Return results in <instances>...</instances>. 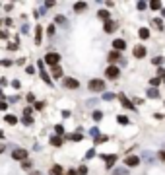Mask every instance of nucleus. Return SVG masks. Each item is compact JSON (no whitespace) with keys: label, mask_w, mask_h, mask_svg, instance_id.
<instances>
[{"label":"nucleus","mask_w":165,"mask_h":175,"mask_svg":"<svg viewBox=\"0 0 165 175\" xmlns=\"http://www.w3.org/2000/svg\"><path fill=\"white\" fill-rule=\"evenodd\" d=\"M113 175H128V171H126V169H115Z\"/></svg>","instance_id":"nucleus-26"},{"label":"nucleus","mask_w":165,"mask_h":175,"mask_svg":"<svg viewBox=\"0 0 165 175\" xmlns=\"http://www.w3.org/2000/svg\"><path fill=\"white\" fill-rule=\"evenodd\" d=\"M159 158H161V160L165 161V152H159Z\"/></svg>","instance_id":"nucleus-45"},{"label":"nucleus","mask_w":165,"mask_h":175,"mask_svg":"<svg viewBox=\"0 0 165 175\" xmlns=\"http://www.w3.org/2000/svg\"><path fill=\"white\" fill-rule=\"evenodd\" d=\"M163 16H165V10H163Z\"/></svg>","instance_id":"nucleus-50"},{"label":"nucleus","mask_w":165,"mask_h":175,"mask_svg":"<svg viewBox=\"0 0 165 175\" xmlns=\"http://www.w3.org/2000/svg\"><path fill=\"white\" fill-rule=\"evenodd\" d=\"M58 60H60L58 53H47V57H45V62H49L51 66H58Z\"/></svg>","instance_id":"nucleus-1"},{"label":"nucleus","mask_w":165,"mask_h":175,"mask_svg":"<svg viewBox=\"0 0 165 175\" xmlns=\"http://www.w3.org/2000/svg\"><path fill=\"white\" fill-rule=\"evenodd\" d=\"M52 76L60 78V76H62V68H60V66H52Z\"/></svg>","instance_id":"nucleus-18"},{"label":"nucleus","mask_w":165,"mask_h":175,"mask_svg":"<svg viewBox=\"0 0 165 175\" xmlns=\"http://www.w3.org/2000/svg\"><path fill=\"white\" fill-rule=\"evenodd\" d=\"M138 35H140V39H148V37H150V31H148V29H140V33H138Z\"/></svg>","instance_id":"nucleus-22"},{"label":"nucleus","mask_w":165,"mask_h":175,"mask_svg":"<svg viewBox=\"0 0 165 175\" xmlns=\"http://www.w3.org/2000/svg\"><path fill=\"white\" fill-rule=\"evenodd\" d=\"M4 150H6V146H4V144H0V154H2Z\"/></svg>","instance_id":"nucleus-46"},{"label":"nucleus","mask_w":165,"mask_h":175,"mask_svg":"<svg viewBox=\"0 0 165 175\" xmlns=\"http://www.w3.org/2000/svg\"><path fill=\"white\" fill-rule=\"evenodd\" d=\"M152 62H154L155 66H158V64H161V62H163V57H155V58H154V60H152Z\"/></svg>","instance_id":"nucleus-29"},{"label":"nucleus","mask_w":165,"mask_h":175,"mask_svg":"<svg viewBox=\"0 0 165 175\" xmlns=\"http://www.w3.org/2000/svg\"><path fill=\"white\" fill-rule=\"evenodd\" d=\"M0 138H4V132L2 130H0Z\"/></svg>","instance_id":"nucleus-48"},{"label":"nucleus","mask_w":165,"mask_h":175,"mask_svg":"<svg viewBox=\"0 0 165 175\" xmlns=\"http://www.w3.org/2000/svg\"><path fill=\"white\" fill-rule=\"evenodd\" d=\"M37 66H39V70H41V78H43V80L47 82V84H52V82H51V78L47 76V72H45V68H43V60H37Z\"/></svg>","instance_id":"nucleus-7"},{"label":"nucleus","mask_w":165,"mask_h":175,"mask_svg":"<svg viewBox=\"0 0 165 175\" xmlns=\"http://www.w3.org/2000/svg\"><path fill=\"white\" fill-rule=\"evenodd\" d=\"M0 101H2V90H0Z\"/></svg>","instance_id":"nucleus-49"},{"label":"nucleus","mask_w":165,"mask_h":175,"mask_svg":"<svg viewBox=\"0 0 165 175\" xmlns=\"http://www.w3.org/2000/svg\"><path fill=\"white\" fill-rule=\"evenodd\" d=\"M78 173H80V175H86V173H88V167H86V165H82V167L78 169Z\"/></svg>","instance_id":"nucleus-33"},{"label":"nucleus","mask_w":165,"mask_h":175,"mask_svg":"<svg viewBox=\"0 0 165 175\" xmlns=\"http://www.w3.org/2000/svg\"><path fill=\"white\" fill-rule=\"evenodd\" d=\"M124 164L128 165V167H136V165L140 164V158H138V156H128V158L124 160Z\"/></svg>","instance_id":"nucleus-5"},{"label":"nucleus","mask_w":165,"mask_h":175,"mask_svg":"<svg viewBox=\"0 0 165 175\" xmlns=\"http://www.w3.org/2000/svg\"><path fill=\"white\" fill-rule=\"evenodd\" d=\"M66 175H78V171H74V169H70V171L66 173Z\"/></svg>","instance_id":"nucleus-44"},{"label":"nucleus","mask_w":165,"mask_h":175,"mask_svg":"<svg viewBox=\"0 0 165 175\" xmlns=\"http://www.w3.org/2000/svg\"><path fill=\"white\" fill-rule=\"evenodd\" d=\"M23 124H33V119L27 117V115H23Z\"/></svg>","instance_id":"nucleus-28"},{"label":"nucleus","mask_w":165,"mask_h":175,"mask_svg":"<svg viewBox=\"0 0 165 175\" xmlns=\"http://www.w3.org/2000/svg\"><path fill=\"white\" fill-rule=\"evenodd\" d=\"M12 158H14V160H22V161H26V158H27V152H26V150H14Z\"/></svg>","instance_id":"nucleus-6"},{"label":"nucleus","mask_w":165,"mask_h":175,"mask_svg":"<svg viewBox=\"0 0 165 175\" xmlns=\"http://www.w3.org/2000/svg\"><path fill=\"white\" fill-rule=\"evenodd\" d=\"M86 8H88L86 2H76V4H74V10H76V12H82V10H86Z\"/></svg>","instance_id":"nucleus-16"},{"label":"nucleus","mask_w":165,"mask_h":175,"mask_svg":"<svg viewBox=\"0 0 165 175\" xmlns=\"http://www.w3.org/2000/svg\"><path fill=\"white\" fill-rule=\"evenodd\" d=\"M115 27H117V23H115V22H111V20H109V22H105V31L107 33H113Z\"/></svg>","instance_id":"nucleus-13"},{"label":"nucleus","mask_w":165,"mask_h":175,"mask_svg":"<svg viewBox=\"0 0 165 175\" xmlns=\"http://www.w3.org/2000/svg\"><path fill=\"white\" fill-rule=\"evenodd\" d=\"M118 99H121V103H122V107H126V109H136V107H134V103H132V101H130V99H126V97H124V95H122V94H121V95H118Z\"/></svg>","instance_id":"nucleus-8"},{"label":"nucleus","mask_w":165,"mask_h":175,"mask_svg":"<svg viewBox=\"0 0 165 175\" xmlns=\"http://www.w3.org/2000/svg\"><path fill=\"white\" fill-rule=\"evenodd\" d=\"M23 115L29 117V115H31V107H26V109H23Z\"/></svg>","instance_id":"nucleus-42"},{"label":"nucleus","mask_w":165,"mask_h":175,"mask_svg":"<svg viewBox=\"0 0 165 175\" xmlns=\"http://www.w3.org/2000/svg\"><path fill=\"white\" fill-rule=\"evenodd\" d=\"M113 47H115V51H122V49L126 47L124 39H115V41H113Z\"/></svg>","instance_id":"nucleus-10"},{"label":"nucleus","mask_w":165,"mask_h":175,"mask_svg":"<svg viewBox=\"0 0 165 175\" xmlns=\"http://www.w3.org/2000/svg\"><path fill=\"white\" fill-rule=\"evenodd\" d=\"M155 86H159V78H152V88H155Z\"/></svg>","instance_id":"nucleus-34"},{"label":"nucleus","mask_w":165,"mask_h":175,"mask_svg":"<svg viewBox=\"0 0 165 175\" xmlns=\"http://www.w3.org/2000/svg\"><path fill=\"white\" fill-rule=\"evenodd\" d=\"M99 18H101V20H105V22H109V12H107V10H99Z\"/></svg>","instance_id":"nucleus-21"},{"label":"nucleus","mask_w":165,"mask_h":175,"mask_svg":"<svg viewBox=\"0 0 165 175\" xmlns=\"http://www.w3.org/2000/svg\"><path fill=\"white\" fill-rule=\"evenodd\" d=\"M105 140H107V136H97L95 142H97V144H101V142H105Z\"/></svg>","instance_id":"nucleus-36"},{"label":"nucleus","mask_w":165,"mask_h":175,"mask_svg":"<svg viewBox=\"0 0 165 175\" xmlns=\"http://www.w3.org/2000/svg\"><path fill=\"white\" fill-rule=\"evenodd\" d=\"M89 134H92V136H101V134H99V130H97V128H92V130H89Z\"/></svg>","instance_id":"nucleus-37"},{"label":"nucleus","mask_w":165,"mask_h":175,"mask_svg":"<svg viewBox=\"0 0 165 175\" xmlns=\"http://www.w3.org/2000/svg\"><path fill=\"white\" fill-rule=\"evenodd\" d=\"M62 173H64V169L60 165H52L51 167V175H62Z\"/></svg>","instance_id":"nucleus-14"},{"label":"nucleus","mask_w":165,"mask_h":175,"mask_svg":"<svg viewBox=\"0 0 165 175\" xmlns=\"http://www.w3.org/2000/svg\"><path fill=\"white\" fill-rule=\"evenodd\" d=\"M150 8H152V10H159V8H161V2H152Z\"/></svg>","instance_id":"nucleus-27"},{"label":"nucleus","mask_w":165,"mask_h":175,"mask_svg":"<svg viewBox=\"0 0 165 175\" xmlns=\"http://www.w3.org/2000/svg\"><path fill=\"white\" fill-rule=\"evenodd\" d=\"M93 156H95V150H89V152L86 154V158H93Z\"/></svg>","instance_id":"nucleus-39"},{"label":"nucleus","mask_w":165,"mask_h":175,"mask_svg":"<svg viewBox=\"0 0 165 175\" xmlns=\"http://www.w3.org/2000/svg\"><path fill=\"white\" fill-rule=\"evenodd\" d=\"M113 97H115L113 94H105V95H103V99H107V101H111V99H113Z\"/></svg>","instance_id":"nucleus-38"},{"label":"nucleus","mask_w":165,"mask_h":175,"mask_svg":"<svg viewBox=\"0 0 165 175\" xmlns=\"http://www.w3.org/2000/svg\"><path fill=\"white\" fill-rule=\"evenodd\" d=\"M152 23H154V26L158 27V29H163V23H161V20H158V18H155V20H154V22H152Z\"/></svg>","instance_id":"nucleus-25"},{"label":"nucleus","mask_w":165,"mask_h":175,"mask_svg":"<svg viewBox=\"0 0 165 175\" xmlns=\"http://www.w3.org/2000/svg\"><path fill=\"white\" fill-rule=\"evenodd\" d=\"M66 138H68V140H74V142H80V140L84 138V136H82L80 132H74V134H68Z\"/></svg>","instance_id":"nucleus-15"},{"label":"nucleus","mask_w":165,"mask_h":175,"mask_svg":"<svg viewBox=\"0 0 165 175\" xmlns=\"http://www.w3.org/2000/svg\"><path fill=\"white\" fill-rule=\"evenodd\" d=\"M117 121H118L121 124H128V123H130L128 117H124V115H118V117H117Z\"/></svg>","instance_id":"nucleus-24"},{"label":"nucleus","mask_w":165,"mask_h":175,"mask_svg":"<svg viewBox=\"0 0 165 175\" xmlns=\"http://www.w3.org/2000/svg\"><path fill=\"white\" fill-rule=\"evenodd\" d=\"M64 86H66V88H70V90H76V88L80 86V82L74 80V78H66V80H64Z\"/></svg>","instance_id":"nucleus-9"},{"label":"nucleus","mask_w":165,"mask_h":175,"mask_svg":"<svg viewBox=\"0 0 165 175\" xmlns=\"http://www.w3.org/2000/svg\"><path fill=\"white\" fill-rule=\"evenodd\" d=\"M51 144H52V146H60V144H62V138L55 134V136H52V138H51Z\"/></svg>","instance_id":"nucleus-20"},{"label":"nucleus","mask_w":165,"mask_h":175,"mask_svg":"<svg viewBox=\"0 0 165 175\" xmlns=\"http://www.w3.org/2000/svg\"><path fill=\"white\" fill-rule=\"evenodd\" d=\"M43 107H45V103H43V101H37V103H35V109H39V111H41Z\"/></svg>","instance_id":"nucleus-35"},{"label":"nucleus","mask_w":165,"mask_h":175,"mask_svg":"<svg viewBox=\"0 0 165 175\" xmlns=\"http://www.w3.org/2000/svg\"><path fill=\"white\" fill-rule=\"evenodd\" d=\"M55 130H56V134H62V132H64L62 124H56V127H55Z\"/></svg>","instance_id":"nucleus-30"},{"label":"nucleus","mask_w":165,"mask_h":175,"mask_svg":"<svg viewBox=\"0 0 165 175\" xmlns=\"http://www.w3.org/2000/svg\"><path fill=\"white\" fill-rule=\"evenodd\" d=\"M101 117H103L101 111H95V113H93V119H95V121H101Z\"/></svg>","instance_id":"nucleus-31"},{"label":"nucleus","mask_w":165,"mask_h":175,"mask_svg":"<svg viewBox=\"0 0 165 175\" xmlns=\"http://www.w3.org/2000/svg\"><path fill=\"white\" fill-rule=\"evenodd\" d=\"M6 35H8L6 31H0V39H6Z\"/></svg>","instance_id":"nucleus-43"},{"label":"nucleus","mask_w":165,"mask_h":175,"mask_svg":"<svg viewBox=\"0 0 165 175\" xmlns=\"http://www.w3.org/2000/svg\"><path fill=\"white\" fill-rule=\"evenodd\" d=\"M117 60H122V58H121V53H118V51L109 53V62H117Z\"/></svg>","instance_id":"nucleus-12"},{"label":"nucleus","mask_w":165,"mask_h":175,"mask_svg":"<svg viewBox=\"0 0 165 175\" xmlns=\"http://www.w3.org/2000/svg\"><path fill=\"white\" fill-rule=\"evenodd\" d=\"M6 109H8V103L2 99V101H0V111H6Z\"/></svg>","instance_id":"nucleus-32"},{"label":"nucleus","mask_w":165,"mask_h":175,"mask_svg":"<svg viewBox=\"0 0 165 175\" xmlns=\"http://www.w3.org/2000/svg\"><path fill=\"white\" fill-rule=\"evenodd\" d=\"M115 161H117V156H109V158H107V167H113V164H115Z\"/></svg>","instance_id":"nucleus-23"},{"label":"nucleus","mask_w":165,"mask_h":175,"mask_svg":"<svg viewBox=\"0 0 165 175\" xmlns=\"http://www.w3.org/2000/svg\"><path fill=\"white\" fill-rule=\"evenodd\" d=\"M136 6H138V10H144V8H146V2H138Z\"/></svg>","instance_id":"nucleus-41"},{"label":"nucleus","mask_w":165,"mask_h":175,"mask_svg":"<svg viewBox=\"0 0 165 175\" xmlns=\"http://www.w3.org/2000/svg\"><path fill=\"white\" fill-rule=\"evenodd\" d=\"M8 49H10V51H16V49H18V43H12V45H8Z\"/></svg>","instance_id":"nucleus-40"},{"label":"nucleus","mask_w":165,"mask_h":175,"mask_svg":"<svg viewBox=\"0 0 165 175\" xmlns=\"http://www.w3.org/2000/svg\"><path fill=\"white\" fill-rule=\"evenodd\" d=\"M148 97H159L158 88H150V90H148Z\"/></svg>","instance_id":"nucleus-17"},{"label":"nucleus","mask_w":165,"mask_h":175,"mask_svg":"<svg viewBox=\"0 0 165 175\" xmlns=\"http://www.w3.org/2000/svg\"><path fill=\"white\" fill-rule=\"evenodd\" d=\"M31 175H43V173H39V171H33Z\"/></svg>","instance_id":"nucleus-47"},{"label":"nucleus","mask_w":165,"mask_h":175,"mask_svg":"<svg viewBox=\"0 0 165 175\" xmlns=\"http://www.w3.org/2000/svg\"><path fill=\"white\" fill-rule=\"evenodd\" d=\"M89 90L92 91H103L105 90V82L103 80H92L89 82Z\"/></svg>","instance_id":"nucleus-3"},{"label":"nucleus","mask_w":165,"mask_h":175,"mask_svg":"<svg viewBox=\"0 0 165 175\" xmlns=\"http://www.w3.org/2000/svg\"><path fill=\"white\" fill-rule=\"evenodd\" d=\"M41 37H43V29H41V26L35 27V45H41Z\"/></svg>","instance_id":"nucleus-11"},{"label":"nucleus","mask_w":165,"mask_h":175,"mask_svg":"<svg viewBox=\"0 0 165 175\" xmlns=\"http://www.w3.org/2000/svg\"><path fill=\"white\" fill-rule=\"evenodd\" d=\"M118 74H121V70H118L117 66H113V64H111L109 68L105 70V76H107V78H111V80H117V78H118Z\"/></svg>","instance_id":"nucleus-2"},{"label":"nucleus","mask_w":165,"mask_h":175,"mask_svg":"<svg viewBox=\"0 0 165 175\" xmlns=\"http://www.w3.org/2000/svg\"><path fill=\"white\" fill-rule=\"evenodd\" d=\"M4 121H6L8 124H16V123H18V119H16L14 115H6V117H4Z\"/></svg>","instance_id":"nucleus-19"},{"label":"nucleus","mask_w":165,"mask_h":175,"mask_svg":"<svg viewBox=\"0 0 165 175\" xmlns=\"http://www.w3.org/2000/svg\"><path fill=\"white\" fill-rule=\"evenodd\" d=\"M134 57L136 58H144L146 57V47H144V45H136L134 47Z\"/></svg>","instance_id":"nucleus-4"}]
</instances>
